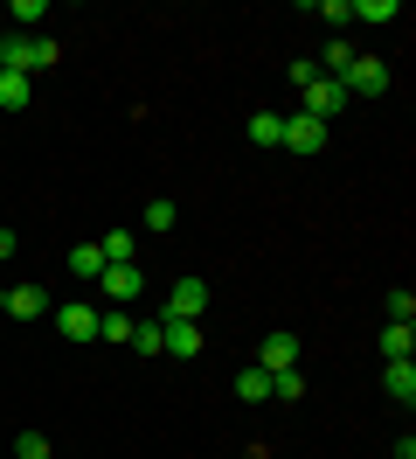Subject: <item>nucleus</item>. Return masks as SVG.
Masks as SVG:
<instances>
[{
	"label": "nucleus",
	"instance_id": "f257e3e1",
	"mask_svg": "<svg viewBox=\"0 0 416 459\" xmlns=\"http://www.w3.org/2000/svg\"><path fill=\"white\" fill-rule=\"evenodd\" d=\"M340 91H347V98H382L388 91V63L382 56H354L347 77H340Z\"/></svg>",
	"mask_w": 416,
	"mask_h": 459
},
{
	"label": "nucleus",
	"instance_id": "f03ea898",
	"mask_svg": "<svg viewBox=\"0 0 416 459\" xmlns=\"http://www.w3.org/2000/svg\"><path fill=\"white\" fill-rule=\"evenodd\" d=\"M257 369H264V376L299 369V334H284V327H277V334H264V342H257Z\"/></svg>",
	"mask_w": 416,
	"mask_h": 459
},
{
	"label": "nucleus",
	"instance_id": "7ed1b4c3",
	"mask_svg": "<svg viewBox=\"0 0 416 459\" xmlns=\"http://www.w3.org/2000/svg\"><path fill=\"white\" fill-rule=\"evenodd\" d=\"M277 146H292L299 160H312V153H327V126H319V118H305V112H292V118H284V140H277Z\"/></svg>",
	"mask_w": 416,
	"mask_h": 459
},
{
	"label": "nucleus",
	"instance_id": "20e7f679",
	"mask_svg": "<svg viewBox=\"0 0 416 459\" xmlns=\"http://www.w3.org/2000/svg\"><path fill=\"white\" fill-rule=\"evenodd\" d=\"M340 112H347V91L333 84V77H312V84H305V118H319V126H333Z\"/></svg>",
	"mask_w": 416,
	"mask_h": 459
},
{
	"label": "nucleus",
	"instance_id": "39448f33",
	"mask_svg": "<svg viewBox=\"0 0 416 459\" xmlns=\"http://www.w3.org/2000/svg\"><path fill=\"white\" fill-rule=\"evenodd\" d=\"M201 314H208V286H201V279H174L160 320H201Z\"/></svg>",
	"mask_w": 416,
	"mask_h": 459
},
{
	"label": "nucleus",
	"instance_id": "423d86ee",
	"mask_svg": "<svg viewBox=\"0 0 416 459\" xmlns=\"http://www.w3.org/2000/svg\"><path fill=\"white\" fill-rule=\"evenodd\" d=\"M55 327H63V342H98V307H83V299H63V307H49Z\"/></svg>",
	"mask_w": 416,
	"mask_h": 459
},
{
	"label": "nucleus",
	"instance_id": "0eeeda50",
	"mask_svg": "<svg viewBox=\"0 0 416 459\" xmlns=\"http://www.w3.org/2000/svg\"><path fill=\"white\" fill-rule=\"evenodd\" d=\"M98 292L118 299V307H132L139 292H146V279H139V264H105V272H98Z\"/></svg>",
	"mask_w": 416,
	"mask_h": 459
},
{
	"label": "nucleus",
	"instance_id": "6e6552de",
	"mask_svg": "<svg viewBox=\"0 0 416 459\" xmlns=\"http://www.w3.org/2000/svg\"><path fill=\"white\" fill-rule=\"evenodd\" d=\"M160 355H201V320H160Z\"/></svg>",
	"mask_w": 416,
	"mask_h": 459
},
{
	"label": "nucleus",
	"instance_id": "1a4fd4ad",
	"mask_svg": "<svg viewBox=\"0 0 416 459\" xmlns=\"http://www.w3.org/2000/svg\"><path fill=\"white\" fill-rule=\"evenodd\" d=\"M49 307H55V299L42 286H14V292H7V314H14V320H42Z\"/></svg>",
	"mask_w": 416,
	"mask_h": 459
},
{
	"label": "nucleus",
	"instance_id": "9d476101",
	"mask_svg": "<svg viewBox=\"0 0 416 459\" xmlns=\"http://www.w3.org/2000/svg\"><path fill=\"white\" fill-rule=\"evenodd\" d=\"M382 390L395 403H416V369H410V362H388V369H382Z\"/></svg>",
	"mask_w": 416,
	"mask_h": 459
},
{
	"label": "nucleus",
	"instance_id": "9b49d317",
	"mask_svg": "<svg viewBox=\"0 0 416 459\" xmlns=\"http://www.w3.org/2000/svg\"><path fill=\"white\" fill-rule=\"evenodd\" d=\"M28 98H35V77H14V70H0V112H21Z\"/></svg>",
	"mask_w": 416,
	"mask_h": 459
},
{
	"label": "nucleus",
	"instance_id": "f8f14e48",
	"mask_svg": "<svg viewBox=\"0 0 416 459\" xmlns=\"http://www.w3.org/2000/svg\"><path fill=\"white\" fill-rule=\"evenodd\" d=\"M410 348H416V327L388 320V327H382V355H388V362H410Z\"/></svg>",
	"mask_w": 416,
	"mask_h": 459
},
{
	"label": "nucleus",
	"instance_id": "ddd939ff",
	"mask_svg": "<svg viewBox=\"0 0 416 459\" xmlns=\"http://www.w3.org/2000/svg\"><path fill=\"white\" fill-rule=\"evenodd\" d=\"M98 342H132V307H118V314H98Z\"/></svg>",
	"mask_w": 416,
	"mask_h": 459
},
{
	"label": "nucleus",
	"instance_id": "4468645a",
	"mask_svg": "<svg viewBox=\"0 0 416 459\" xmlns=\"http://www.w3.org/2000/svg\"><path fill=\"white\" fill-rule=\"evenodd\" d=\"M70 272L98 286V272H105V251H98V244H77V251H70Z\"/></svg>",
	"mask_w": 416,
	"mask_h": 459
},
{
	"label": "nucleus",
	"instance_id": "2eb2a0df",
	"mask_svg": "<svg viewBox=\"0 0 416 459\" xmlns=\"http://www.w3.org/2000/svg\"><path fill=\"white\" fill-rule=\"evenodd\" d=\"M250 140L277 146V140H284V112H257V118H250Z\"/></svg>",
	"mask_w": 416,
	"mask_h": 459
},
{
	"label": "nucleus",
	"instance_id": "dca6fc26",
	"mask_svg": "<svg viewBox=\"0 0 416 459\" xmlns=\"http://www.w3.org/2000/svg\"><path fill=\"white\" fill-rule=\"evenodd\" d=\"M347 14H354V22H395L403 7H395V0H347Z\"/></svg>",
	"mask_w": 416,
	"mask_h": 459
},
{
	"label": "nucleus",
	"instance_id": "f3484780",
	"mask_svg": "<svg viewBox=\"0 0 416 459\" xmlns=\"http://www.w3.org/2000/svg\"><path fill=\"white\" fill-rule=\"evenodd\" d=\"M98 251H105V264H132V230H111V237H98Z\"/></svg>",
	"mask_w": 416,
	"mask_h": 459
},
{
	"label": "nucleus",
	"instance_id": "a211bd4d",
	"mask_svg": "<svg viewBox=\"0 0 416 459\" xmlns=\"http://www.w3.org/2000/svg\"><path fill=\"white\" fill-rule=\"evenodd\" d=\"M236 397H250V403H264V397H271V376H264V369H257V362H250V369L236 376Z\"/></svg>",
	"mask_w": 416,
	"mask_h": 459
},
{
	"label": "nucleus",
	"instance_id": "6ab92c4d",
	"mask_svg": "<svg viewBox=\"0 0 416 459\" xmlns=\"http://www.w3.org/2000/svg\"><path fill=\"white\" fill-rule=\"evenodd\" d=\"M7 14H14V35H28L35 22H42V14H49V0H14Z\"/></svg>",
	"mask_w": 416,
	"mask_h": 459
},
{
	"label": "nucleus",
	"instance_id": "aec40b11",
	"mask_svg": "<svg viewBox=\"0 0 416 459\" xmlns=\"http://www.w3.org/2000/svg\"><path fill=\"white\" fill-rule=\"evenodd\" d=\"M125 348H139V355H160V320H132V342Z\"/></svg>",
	"mask_w": 416,
	"mask_h": 459
},
{
	"label": "nucleus",
	"instance_id": "412c9836",
	"mask_svg": "<svg viewBox=\"0 0 416 459\" xmlns=\"http://www.w3.org/2000/svg\"><path fill=\"white\" fill-rule=\"evenodd\" d=\"M382 314H388V320H403V327H416V292H388Z\"/></svg>",
	"mask_w": 416,
	"mask_h": 459
},
{
	"label": "nucleus",
	"instance_id": "4be33fe9",
	"mask_svg": "<svg viewBox=\"0 0 416 459\" xmlns=\"http://www.w3.org/2000/svg\"><path fill=\"white\" fill-rule=\"evenodd\" d=\"M271 397H277V403H299V397H305V376H299V369L271 376Z\"/></svg>",
	"mask_w": 416,
	"mask_h": 459
},
{
	"label": "nucleus",
	"instance_id": "5701e85b",
	"mask_svg": "<svg viewBox=\"0 0 416 459\" xmlns=\"http://www.w3.org/2000/svg\"><path fill=\"white\" fill-rule=\"evenodd\" d=\"M174 223H181V209H174V202H146V230H174Z\"/></svg>",
	"mask_w": 416,
	"mask_h": 459
},
{
	"label": "nucleus",
	"instance_id": "b1692460",
	"mask_svg": "<svg viewBox=\"0 0 416 459\" xmlns=\"http://www.w3.org/2000/svg\"><path fill=\"white\" fill-rule=\"evenodd\" d=\"M14 459H49V438H42V431H21V438H14Z\"/></svg>",
	"mask_w": 416,
	"mask_h": 459
},
{
	"label": "nucleus",
	"instance_id": "393cba45",
	"mask_svg": "<svg viewBox=\"0 0 416 459\" xmlns=\"http://www.w3.org/2000/svg\"><path fill=\"white\" fill-rule=\"evenodd\" d=\"M312 14H319V22H333V29H340V22H354V14H347V0H319Z\"/></svg>",
	"mask_w": 416,
	"mask_h": 459
},
{
	"label": "nucleus",
	"instance_id": "a878e982",
	"mask_svg": "<svg viewBox=\"0 0 416 459\" xmlns=\"http://www.w3.org/2000/svg\"><path fill=\"white\" fill-rule=\"evenodd\" d=\"M0 314H7V292H0Z\"/></svg>",
	"mask_w": 416,
	"mask_h": 459
}]
</instances>
